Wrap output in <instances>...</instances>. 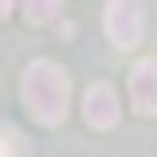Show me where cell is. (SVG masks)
Masks as SVG:
<instances>
[{"instance_id":"obj_1","label":"cell","mask_w":157,"mask_h":157,"mask_svg":"<svg viewBox=\"0 0 157 157\" xmlns=\"http://www.w3.org/2000/svg\"><path fill=\"white\" fill-rule=\"evenodd\" d=\"M24 102L43 126H59L67 118V102H71L67 71L59 63H51V59H36L24 71Z\"/></svg>"},{"instance_id":"obj_2","label":"cell","mask_w":157,"mask_h":157,"mask_svg":"<svg viewBox=\"0 0 157 157\" xmlns=\"http://www.w3.org/2000/svg\"><path fill=\"white\" fill-rule=\"evenodd\" d=\"M106 32L118 47H134L137 39L145 36V16L137 4H126V0H114L106 4Z\"/></svg>"},{"instance_id":"obj_3","label":"cell","mask_w":157,"mask_h":157,"mask_svg":"<svg viewBox=\"0 0 157 157\" xmlns=\"http://www.w3.org/2000/svg\"><path fill=\"white\" fill-rule=\"evenodd\" d=\"M82 114H86V126L110 130V126L118 122V94L106 86V82H94V86L82 94Z\"/></svg>"},{"instance_id":"obj_4","label":"cell","mask_w":157,"mask_h":157,"mask_svg":"<svg viewBox=\"0 0 157 157\" xmlns=\"http://www.w3.org/2000/svg\"><path fill=\"white\" fill-rule=\"evenodd\" d=\"M130 98L141 114H157V59L137 63L130 75Z\"/></svg>"},{"instance_id":"obj_5","label":"cell","mask_w":157,"mask_h":157,"mask_svg":"<svg viewBox=\"0 0 157 157\" xmlns=\"http://www.w3.org/2000/svg\"><path fill=\"white\" fill-rule=\"evenodd\" d=\"M59 12L55 0H47V4H28V20H36V24H43V20H51Z\"/></svg>"},{"instance_id":"obj_6","label":"cell","mask_w":157,"mask_h":157,"mask_svg":"<svg viewBox=\"0 0 157 157\" xmlns=\"http://www.w3.org/2000/svg\"><path fill=\"white\" fill-rule=\"evenodd\" d=\"M0 157H16V141L8 134H0Z\"/></svg>"},{"instance_id":"obj_7","label":"cell","mask_w":157,"mask_h":157,"mask_svg":"<svg viewBox=\"0 0 157 157\" xmlns=\"http://www.w3.org/2000/svg\"><path fill=\"white\" fill-rule=\"evenodd\" d=\"M8 12H12V4H4V0H0V20L8 16Z\"/></svg>"}]
</instances>
